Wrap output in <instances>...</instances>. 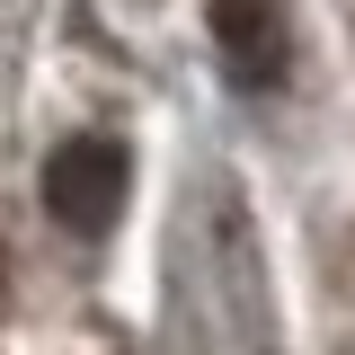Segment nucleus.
Wrapping results in <instances>:
<instances>
[{
  "instance_id": "obj_1",
  "label": "nucleus",
  "mask_w": 355,
  "mask_h": 355,
  "mask_svg": "<svg viewBox=\"0 0 355 355\" xmlns=\"http://www.w3.org/2000/svg\"><path fill=\"white\" fill-rule=\"evenodd\" d=\"M125 142H107V133H71L53 160H44V214L62 222L71 240H107L116 214H125Z\"/></svg>"
},
{
  "instance_id": "obj_2",
  "label": "nucleus",
  "mask_w": 355,
  "mask_h": 355,
  "mask_svg": "<svg viewBox=\"0 0 355 355\" xmlns=\"http://www.w3.org/2000/svg\"><path fill=\"white\" fill-rule=\"evenodd\" d=\"M214 44H222L231 89H275L284 62H293V36H284L275 0H214Z\"/></svg>"
}]
</instances>
